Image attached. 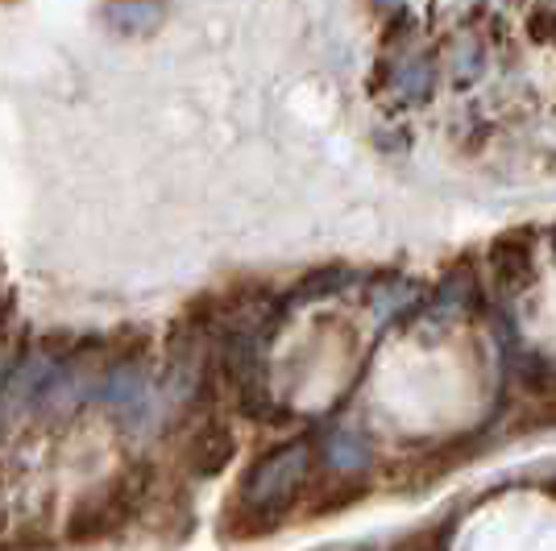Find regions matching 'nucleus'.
<instances>
[{"label": "nucleus", "instance_id": "9b49d317", "mask_svg": "<svg viewBox=\"0 0 556 551\" xmlns=\"http://www.w3.org/2000/svg\"><path fill=\"white\" fill-rule=\"evenodd\" d=\"M444 75H448V84L457 92L473 88L486 75V47L478 38H457L453 50H448V59H444Z\"/></svg>", "mask_w": 556, "mask_h": 551}, {"label": "nucleus", "instance_id": "2eb2a0df", "mask_svg": "<svg viewBox=\"0 0 556 551\" xmlns=\"http://www.w3.org/2000/svg\"><path fill=\"white\" fill-rule=\"evenodd\" d=\"M4 316H9V311H4V307H0V336H4V323H9V320H4Z\"/></svg>", "mask_w": 556, "mask_h": 551}, {"label": "nucleus", "instance_id": "6e6552de", "mask_svg": "<svg viewBox=\"0 0 556 551\" xmlns=\"http://www.w3.org/2000/svg\"><path fill=\"white\" fill-rule=\"evenodd\" d=\"M362 299H366V311H370V320L378 328H394V323H416L419 307L428 299V286L419 278L387 270L378 278H366Z\"/></svg>", "mask_w": 556, "mask_h": 551}, {"label": "nucleus", "instance_id": "ddd939ff", "mask_svg": "<svg viewBox=\"0 0 556 551\" xmlns=\"http://www.w3.org/2000/svg\"><path fill=\"white\" fill-rule=\"evenodd\" d=\"M17 357H22V348L9 345L4 336H0V390H4V382H9V373H13V366H17Z\"/></svg>", "mask_w": 556, "mask_h": 551}, {"label": "nucleus", "instance_id": "f257e3e1", "mask_svg": "<svg viewBox=\"0 0 556 551\" xmlns=\"http://www.w3.org/2000/svg\"><path fill=\"white\" fill-rule=\"evenodd\" d=\"M316 439L295 436L282 439L275 448H266L262 457L245 469V477L237 485V502H232L229 518L250 523L245 539L254 535H270L275 527L287 523V514L300 505L303 489L312 485L316 473Z\"/></svg>", "mask_w": 556, "mask_h": 551}, {"label": "nucleus", "instance_id": "20e7f679", "mask_svg": "<svg viewBox=\"0 0 556 551\" xmlns=\"http://www.w3.org/2000/svg\"><path fill=\"white\" fill-rule=\"evenodd\" d=\"M150 482H154V469L146 460H134L121 477L92 489L84 502L71 510L67 539L71 543H96V539L116 535L141 510L146 494H150Z\"/></svg>", "mask_w": 556, "mask_h": 551}, {"label": "nucleus", "instance_id": "7ed1b4c3", "mask_svg": "<svg viewBox=\"0 0 556 551\" xmlns=\"http://www.w3.org/2000/svg\"><path fill=\"white\" fill-rule=\"evenodd\" d=\"M399 42L382 50L378 59V71H374V100L382 104L387 120H399L407 113H419L437 100V88H441V59L432 50L412 47V29L407 34H394Z\"/></svg>", "mask_w": 556, "mask_h": 551}, {"label": "nucleus", "instance_id": "39448f33", "mask_svg": "<svg viewBox=\"0 0 556 551\" xmlns=\"http://www.w3.org/2000/svg\"><path fill=\"white\" fill-rule=\"evenodd\" d=\"M490 311V291H486V278H482V266L473 257H457L448 261L437 282L428 286V299L419 307V332L428 336H444L462 323L478 320Z\"/></svg>", "mask_w": 556, "mask_h": 551}, {"label": "nucleus", "instance_id": "4468645a", "mask_svg": "<svg viewBox=\"0 0 556 551\" xmlns=\"http://www.w3.org/2000/svg\"><path fill=\"white\" fill-rule=\"evenodd\" d=\"M407 0H374V9H382V13H399Z\"/></svg>", "mask_w": 556, "mask_h": 551}, {"label": "nucleus", "instance_id": "1a4fd4ad", "mask_svg": "<svg viewBox=\"0 0 556 551\" xmlns=\"http://www.w3.org/2000/svg\"><path fill=\"white\" fill-rule=\"evenodd\" d=\"M325 464L332 477H345V482H362L378 464V452H374V439L353 427V423H337L332 432L325 436Z\"/></svg>", "mask_w": 556, "mask_h": 551}, {"label": "nucleus", "instance_id": "423d86ee", "mask_svg": "<svg viewBox=\"0 0 556 551\" xmlns=\"http://www.w3.org/2000/svg\"><path fill=\"white\" fill-rule=\"evenodd\" d=\"M490 295L498 307H510L535 286V229H510L494 236L486 249Z\"/></svg>", "mask_w": 556, "mask_h": 551}, {"label": "nucleus", "instance_id": "0eeeda50", "mask_svg": "<svg viewBox=\"0 0 556 551\" xmlns=\"http://www.w3.org/2000/svg\"><path fill=\"white\" fill-rule=\"evenodd\" d=\"M184 464L195 482H212L220 477L237 457V436L229 423H220L216 414H200L195 423L184 427Z\"/></svg>", "mask_w": 556, "mask_h": 551}, {"label": "nucleus", "instance_id": "9d476101", "mask_svg": "<svg viewBox=\"0 0 556 551\" xmlns=\"http://www.w3.org/2000/svg\"><path fill=\"white\" fill-rule=\"evenodd\" d=\"M163 0H109L104 4V25L125 34V38H146L163 25Z\"/></svg>", "mask_w": 556, "mask_h": 551}, {"label": "nucleus", "instance_id": "f03ea898", "mask_svg": "<svg viewBox=\"0 0 556 551\" xmlns=\"http://www.w3.org/2000/svg\"><path fill=\"white\" fill-rule=\"evenodd\" d=\"M92 407H100V414L129 439H150L166 432L163 407H159V373H154L146 353L109 357Z\"/></svg>", "mask_w": 556, "mask_h": 551}, {"label": "nucleus", "instance_id": "f8f14e48", "mask_svg": "<svg viewBox=\"0 0 556 551\" xmlns=\"http://www.w3.org/2000/svg\"><path fill=\"white\" fill-rule=\"evenodd\" d=\"M528 414H532L535 427H556V373L540 390L528 394Z\"/></svg>", "mask_w": 556, "mask_h": 551}]
</instances>
